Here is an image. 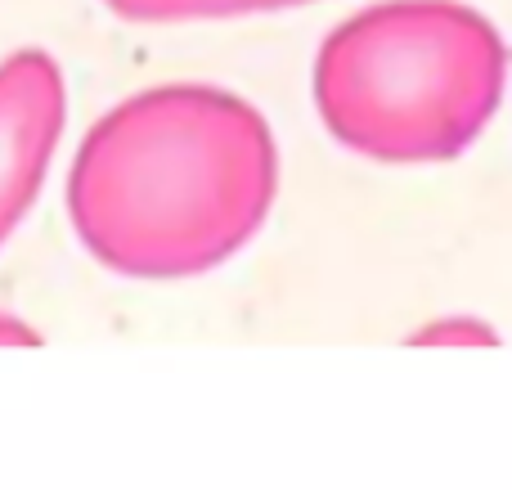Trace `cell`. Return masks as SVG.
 Returning <instances> with one entry per match:
<instances>
[{
    "label": "cell",
    "instance_id": "obj_6",
    "mask_svg": "<svg viewBox=\"0 0 512 490\" xmlns=\"http://www.w3.org/2000/svg\"><path fill=\"white\" fill-rule=\"evenodd\" d=\"M41 329L36 324H27L23 315H14V311H5L0 306V347H41Z\"/></svg>",
    "mask_w": 512,
    "mask_h": 490
},
{
    "label": "cell",
    "instance_id": "obj_3",
    "mask_svg": "<svg viewBox=\"0 0 512 490\" xmlns=\"http://www.w3.org/2000/svg\"><path fill=\"white\" fill-rule=\"evenodd\" d=\"M68 131V81L50 50L18 45L0 59V248L23 230Z\"/></svg>",
    "mask_w": 512,
    "mask_h": 490
},
{
    "label": "cell",
    "instance_id": "obj_2",
    "mask_svg": "<svg viewBox=\"0 0 512 490\" xmlns=\"http://www.w3.org/2000/svg\"><path fill=\"white\" fill-rule=\"evenodd\" d=\"M508 86V45L463 0H378L319 41L310 90L324 131L382 167L454 162Z\"/></svg>",
    "mask_w": 512,
    "mask_h": 490
},
{
    "label": "cell",
    "instance_id": "obj_4",
    "mask_svg": "<svg viewBox=\"0 0 512 490\" xmlns=\"http://www.w3.org/2000/svg\"><path fill=\"white\" fill-rule=\"evenodd\" d=\"M126 23H221V18H252V14H283L315 0H104Z\"/></svg>",
    "mask_w": 512,
    "mask_h": 490
},
{
    "label": "cell",
    "instance_id": "obj_5",
    "mask_svg": "<svg viewBox=\"0 0 512 490\" xmlns=\"http://www.w3.org/2000/svg\"><path fill=\"white\" fill-rule=\"evenodd\" d=\"M405 342H414V347H495L499 329L472 311H450V315H436V320L418 324Z\"/></svg>",
    "mask_w": 512,
    "mask_h": 490
},
{
    "label": "cell",
    "instance_id": "obj_1",
    "mask_svg": "<svg viewBox=\"0 0 512 490\" xmlns=\"http://www.w3.org/2000/svg\"><path fill=\"white\" fill-rule=\"evenodd\" d=\"M274 198L279 140L261 108L212 81H162L90 122L63 212L108 275L176 284L239 257Z\"/></svg>",
    "mask_w": 512,
    "mask_h": 490
}]
</instances>
